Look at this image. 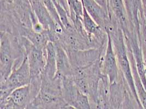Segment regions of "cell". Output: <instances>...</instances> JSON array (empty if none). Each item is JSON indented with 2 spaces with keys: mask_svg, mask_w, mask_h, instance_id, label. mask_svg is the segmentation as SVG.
<instances>
[{
  "mask_svg": "<svg viewBox=\"0 0 146 109\" xmlns=\"http://www.w3.org/2000/svg\"><path fill=\"white\" fill-rule=\"evenodd\" d=\"M46 62L44 68L42 73L41 77L52 80L55 77L57 68L56 61V50L55 45L49 41L46 45Z\"/></svg>",
  "mask_w": 146,
  "mask_h": 109,
  "instance_id": "obj_12",
  "label": "cell"
},
{
  "mask_svg": "<svg viewBox=\"0 0 146 109\" xmlns=\"http://www.w3.org/2000/svg\"><path fill=\"white\" fill-rule=\"evenodd\" d=\"M31 79L41 77L46 62V51L33 45L27 53Z\"/></svg>",
  "mask_w": 146,
  "mask_h": 109,
  "instance_id": "obj_9",
  "label": "cell"
},
{
  "mask_svg": "<svg viewBox=\"0 0 146 109\" xmlns=\"http://www.w3.org/2000/svg\"><path fill=\"white\" fill-rule=\"evenodd\" d=\"M62 95L72 109H92L88 97L77 87L72 77L62 76Z\"/></svg>",
  "mask_w": 146,
  "mask_h": 109,
  "instance_id": "obj_4",
  "label": "cell"
},
{
  "mask_svg": "<svg viewBox=\"0 0 146 109\" xmlns=\"http://www.w3.org/2000/svg\"><path fill=\"white\" fill-rule=\"evenodd\" d=\"M35 98L29 83L13 90L6 101L0 104V109H27Z\"/></svg>",
  "mask_w": 146,
  "mask_h": 109,
  "instance_id": "obj_6",
  "label": "cell"
},
{
  "mask_svg": "<svg viewBox=\"0 0 146 109\" xmlns=\"http://www.w3.org/2000/svg\"><path fill=\"white\" fill-rule=\"evenodd\" d=\"M96 1L100 6L103 7L107 12H108V0H94Z\"/></svg>",
  "mask_w": 146,
  "mask_h": 109,
  "instance_id": "obj_14",
  "label": "cell"
},
{
  "mask_svg": "<svg viewBox=\"0 0 146 109\" xmlns=\"http://www.w3.org/2000/svg\"><path fill=\"white\" fill-rule=\"evenodd\" d=\"M83 5L94 21L104 30L110 21L108 12L94 0H82Z\"/></svg>",
  "mask_w": 146,
  "mask_h": 109,
  "instance_id": "obj_11",
  "label": "cell"
},
{
  "mask_svg": "<svg viewBox=\"0 0 146 109\" xmlns=\"http://www.w3.org/2000/svg\"><path fill=\"white\" fill-rule=\"evenodd\" d=\"M107 35L106 48L101 58V70L102 74L108 77L112 84L119 80L120 71L111 37L110 34H107Z\"/></svg>",
  "mask_w": 146,
  "mask_h": 109,
  "instance_id": "obj_5",
  "label": "cell"
},
{
  "mask_svg": "<svg viewBox=\"0 0 146 109\" xmlns=\"http://www.w3.org/2000/svg\"><path fill=\"white\" fill-rule=\"evenodd\" d=\"M30 81V68L26 54L20 66L13 69L5 82L1 84L0 104L6 101L8 97L15 89L29 85Z\"/></svg>",
  "mask_w": 146,
  "mask_h": 109,
  "instance_id": "obj_3",
  "label": "cell"
},
{
  "mask_svg": "<svg viewBox=\"0 0 146 109\" xmlns=\"http://www.w3.org/2000/svg\"><path fill=\"white\" fill-rule=\"evenodd\" d=\"M55 42L60 43L66 51L97 48V45L92 38L88 34L81 33L73 24L68 27H65L59 34L58 39Z\"/></svg>",
  "mask_w": 146,
  "mask_h": 109,
  "instance_id": "obj_2",
  "label": "cell"
},
{
  "mask_svg": "<svg viewBox=\"0 0 146 109\" xmlns=\"http://www.w3.org/2000/svg\"><path fill=\"white\" fill-rule=\"evenodd\" d=\"M106 47L66 52L73 69L76 70L88 67L100 60L104 54Z\"/></svg>",
  "mask_w": 146,
  "mask_h": 109,
  "instance_id": "obj_7",
  "label": "cell"
},
{
  "mask_svg": "<svg viewBox=\"0 0 146 109\" xmlns=\"http://www.w3.org/2000/svg\"><path fill=\"white\" fill-rule=\"evenodd\" d=\"M128 56H129V58L131 63V66L135 87L138 99L139 100V102L141 106L146 109V88L145 87L142 81V80L138 73L136 62H135V60L134 59L133 53H129Z\"/></svg>",
  "mask_w": 146,
  "mask_h": 109,
  "instance_id": "obj_13",
  "label": "cell"
},
{
  "mask_svg": "<svg viewBox=\"0 0 146 109\" xmlns=\"http://www.w3.org/2000/svg\"><path fill=\"white\" fill-rule=\"evenodd\" d=\"M56 50V61L57 72L56 75L62 76L72 77L74 70L70 61L68 54L60 43H54Z\"/></svg>",
  "mask_w": 146,
  "mask_h": 109,
  "instance_id": "obj_10",
  "label": "cell"
},
{
  "mask_svg": "<svg viewBox=\"0 0 146 109\" xmlns=\"http://www.w3.org/2000/svg\"><path fill=\"white\" fill-rule=\"evenodd\" d=\"M20 37L1 31V84L5 82L13 69L20 66L26 55L25 50L20 42Z\"/></svg>",
  "mask_w": 146,
  "mask_h": 109,
  "instance_id": "obj_1",
  "label": "cell"
},
{
  "mask_svg": "<svg viewBox=\"0 0 146 109\" xmlns=\"http://www.w3.org/2000/svg\"><path fill=\"white\" fill-rule=\"evenodd\" d=\"M27 109H72L62 96L40 89L38 94Z\"/></svg>",
  "mask_w": 146,
  "mask_h": 109,
  "instance_id": "obj_8",
  "label": "cell"
}]
</instances>
